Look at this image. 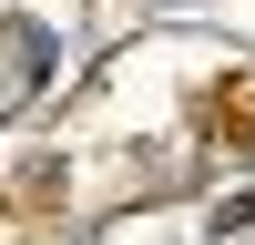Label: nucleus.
<instances>
[{
	"instance_id": "obj_1",
	"label": "nucleus",
	"mask_w": 255,
	"mask_h": 245,
	"mask_svg": "<svg viewBox=\"0 0 255 245\" xmlns=\"http://www.w3.org/2000/svg\"><path fill=\"white\" fill-rule=\"evenodd\" d=\"M41 61H51V51H41V31H31V20H10V31H0V113L41 82Z\"/></svg>"
}]
</instances>
